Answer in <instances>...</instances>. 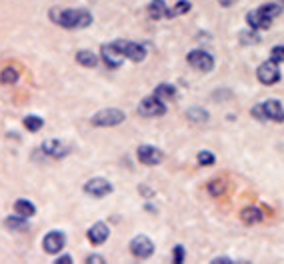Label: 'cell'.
Returning a JSON list of instances; mask_svg holds the SVG:
<instances>
[{"label": "cell", "instance_id": "obj_2", "mask_svg": "<svg viewBox=\"0 0 284 264\" xmlns=\"http://www.w3.org/2000/svg\"><path fill=\"white\" fill-rule=\"evenodd\" d=\"M124 118H126V114H124L122 110H118V108H104V110L96 112V114L90 118V122H92L94 126H106V128H108V126L122 124Z\"/></svg>", "mask_w": 284, "mask_h": 264}, {"label": "cell", "instance_id": "obj_29", "mask_svg": "<svg viewBox=\"0 0 284 264\" xmlns=\"http://www.w3.org/2000/svg\"><path fill=\"white\" fill-rule=\"evenodd\" d=\"M240 38L244 44H256L258 42V34H254V32H240Z\"/></svg>", "mask_w": 284, "mask_h": 264}, {"label": "cell", "instance_id": "obj_13", "mask_svg": "<svg viewBox=\"0 0 284 264\" xmlns=\"http://www.w3.org/2000/svg\"><path fill=\"white\" fill-rule=\"evenodd\" d=\"M42 150H44L48 156H52V158H62V156H66V154L70 152L68 146L62 144L60 140H46V142L42 144Z\"/></svg>", "mask_w": 284, "mask_h": 264}, {"label": "cell", "instance_id": "obj_11", "mask_svg": "<svg viewBox=\"0 0 284 264\" xmlns=\"http://www.w3.org/2000/svg\"><path fill=\"white\" fill-rule=\"evenodd\" d=\"M102 60L106 62V66L110 68H120L122 62H124V54L116 48V44H104L102 46Z\"/></svg>", "mask_w": 284, "mask_h": 264}, {"label": "cell", "instance_id": "obj_24", "mask_svg": "<svg viewBox=\"0 0 284 264\" xmlns=\"http://www.w3.org/2000/svg\"><path fill=\"white\" fill-rule=\"evenodd\" d=\"M188 10H190V2H188V0H180V2L174 4V8L168 10L166 16H178V14H184V12H188Z\"/></svg>", "mask_w": 284, "mask_h": 264}, {"label": "cell", "instance_id": "obj_5", "mask_svg": "<svg viewBox=\"0 0 284 264\" xmlns=\"http://www.w3.org/2000/svg\"><path fill=\"white\" fill-rule=\"evenodd\" d=\"M116 44V48L124 54V58H130L132 62H142L146 58V50L142 48L140 44H136V42H126V40H116L114 42Z\"/></svg>", "mask_w": 284, "mask_h": 264}, {"label": "cell", "instance_id": "obj_3", "mask_svg": "<svg viewBox=\"0 0 284 264\" xmlns=\"http://www.w3.org/2000/svg\"><path fill=\"white\" fill-rule=\"evenodd\" d=\"M138 114H142V116H164L166 114V106H164V102L158 98V96H146V98H142V102L138 104Z\"/></svg>", "mask_w": 284, "mask_h": 264}, {"label": "cell", "instance_id": "obj_4", "mask_svg": "<svg viewBox=\"0 0 284 264\" xmlns=\"http://www.w3.org/2000/svg\"><path fill=\"white\" fill-rule=\"evenodd\" d=\"M130 252L136 258H150L152 252H154V242L148 236H144V234L134 236L132 242H130Z\"/></svg>", "mask_w": 284, "mask_h": 264}, {"label": "cell", "instance_id": "obj_19", "mask_svg": "<svg viewBox=\"0 0 284 264\" xmlns=\"http://www.w3.org/2000/svg\"><path fill=\"white\" fill-rule=\"evenodd\" d=\"M76 60H78V64H82V66H86V68H94V66L98 64L96 54L90 52V50H80V52L76 54Z\"/></svg>", "mask_w": 284, "mask_h": 264}, {"label": "cell", "instance_id": "obj_20", "mask_svg": "<svg viewBox=\"0 0 284 264\" xmlns=\"http://www.w3.org/2000/svg\"><path fill=\"white\" fill-rule=\"evenodd\" d=\"M154 96H158L160 100L162 98H174L176 96V88L172 86V84H166V82H162V84H158L156 86V90H154Z\"/></svg>", "mask_w": 284, "mask_h": 264}, {"label": "cell", "instance_id": "obj_9", "mask_svg": "<svg viewBox=\"0 0 284 264\" xmlns=\"http://www.w3.org/2000/svg\"><path fill=\"white\" fill-rule=\"evenodd\" d=\"M84 192L94 196V198H102L106 194L112 192V184L106 180V178H90L86 184H84Z\"/></svg>", "mask_w": 284, "mask_h": 264}, {"label": "cell", "instance_id": "obj_23", "mask_svg": "<svg viewBox=\"0 0 284 264\" xmlns=\"http://www.w3.org/2000/svg\"><path fill=\"white\" fill-rule=\"evenodd\" d=\"M18 80V70L12 66H6L2 72H0V82L2 84H14Z\"/></svg>", "mask_w": 284, "mask_h": 264}, {"label": "cell", "instance_id": "obj_7", "mask_svg": "<svg viewBox=\"0 0 284 264\" xmlns=\"http://www.w3.org/2000/svg\"><path fill=\"white\" fill-rule=\"evenodd\" d=\"M256 74H258V80L262 84H276L280 80V70H278V64L274 60H268V62L260 64Z\"/></svg>", "mask_w": 284, "mask_h": 264}, {"label": "cell", "instance_id": "obj_25", "mask_svg": "<svg viewBox=\"0 0 284 264\" xmlns=\"http://www.w3.org/2000/svg\"><path fill=\"white\" fill-rule=\"evenodd\" d=\"M258 10H260L266 18H270V20H272L274 16H278V14L282 12V6H280V4H264V6H262V8H258Z\"/></svg>", "mask_w": 284, "mask_h": 264}, {"label": "cell", "instance_id": "obj_1", "mask_svg": "<svg viewBox=\"0 0 284 264\" xmlns=\"http://www.w3.org/2000/svg\"><path fill=\"white\" fill-rule=\"evenodd\" d=\"M56 24L62 28H86L92 24V14L86 10H62L56 16Z\"/></svg>", "mask_w": 284, "mask_h": 264}, {"label": "cell", "instance_id": "obj_17", "mask_svg": "<svg viewBox=\"0 0 284 264\" xmlns=\"http://www.w3.org/2000/svg\"><path fill=\"white\" fill-rule=\"evenodd\" d=\"M14 212L20 214V216H24V218H30V216H34L36 206H34L30 200H26V198H18V200L14 202Z\"/></svg>", "mask_w": 284, "mask_h": 264}, {"label": "cell", "instance_id": "obj_32", "mask_svg": "<svg viewBox=\"0 0 284 264\" xmlns=\"http://www.w3.org/2000/svg\"><path fill=\"white\" fill-rule=\"evenodd\" d=\"M182 260H184V248L176 246L174 248V262H182Z\"/></svg>", "mask_w": 284, "mask_h": 264}, {"label": "cell", "instance_id": "obj_26", "mask_svg": "<svg viewBox=\"0 0 284 264\" xmlns=\"http://www.w3.org/2000/svg\"><path fill=\"white\" fill-rule=\"evenodd\" d=\"M188 118H192V120H208V112L206 110H200V108H192V110H188Z\"/></svg>", "mask_w": 284, "mask_h": 264}, {"label": "cell", "instance_id": "obj_14", "mask_svg": "<svg viewBox=\"0 0 284 264\" xmlns=\"http://www.w3.org/2000/svg\"><path fill=\"white\" fill-rule=\"evenodd\" d=\"M262 106H264L266 118H270L274 122H282L284 120V110H282V104L278 100H266V102H262Z\"/></svg>", "mask_w": 284, "mask_h": 264}, {"label": "cell", "instance_id": "obj_27", "mask_svg": "<svg viewBox=\"0 0 284 264\" xmlns=\"http://www.w3.org/2000/svg\"><path fill=\"white\" fill-rule=\"evenodd\" d=\"M198 162H200L202 166H212V164H214V154H210L208 150H202V152L198 154Z\"/></svg>", "mask_w": 284, "mask_h": 264}, {"label": "cell", "instance_id": "obj_30", "mask_svg": "<svg viewBox=\"0 0 284 264\" xmlns=\"http://www.w3.org/2000/svg\"><path fill=\"white\" fill-rule=\"evenodd\" d=\"M270 54H272L274 62H284V46H274Z\"/></svg>", "mask_w": 284, "mask_h": 264}, {"label": "cell", "instance_id": "obj_6", "mask_svg": "<svg viewBox=\"0 0 284 264\" xmlns=\"http://www.w3.org/2000/svg\"><path fill=\"white\" fill-rule=\"evenodd\" d=\"M136 154H138V160H140L142 164H146V166H156V164H160L162 158H164L162 152H160L156 146H150V144L138 146Z\"/></svg>", "mask_w": 284, "mask_h": 264}, {"label": "cell", "instance_id": "obj_15", "mask_svg": "<svg viewBox=\"0 0 284 264\" xmlns=\"http://www.w3.org/2000/svg\"><path fill=\"white\" fill-rule=\"evenodd\" d=\"M246 20H248V24H250L252 28H256V30H266V28L270 26V18H266L260 10L248 12V14H246Z\"/></svg>", "mask_w": 284, "mask_h": 264}, {"label": "cell", "instance_id": "obj_21", "mask_svg": "<svg viewBox=\"0 0 284 264\" xmlns=\"http://www.w3.org/2000/svg\"><path fill=\"white\" fill-rule=\"evenodd\" d=\"M22 122H24V128L30 130V132H38V130L44 126V120H42L40 116H36V114H28Z\"/></svg>", "mask_w": 284, "mask_h": 264}, {"label": "cell", "instance_id": "obj_12", "mask_svg": "<svg viewBox=\"0 0 284 264\" xmlns=\"http://www.w3.org/2000/svg\"><path fill=\"white\" fill-rule=\"evenodd\" d=\"M88 240L92 242V244H102V242H106L108 240V236H110V228H108V224H104V222H96V224H92L90 228H88Z\"/></svg>", "mask_w": 284, "mask_h": 264}, {"label": "cell", "instance_id": "obj_8", "mask_svg": "<svg viewBox=\"0 0 284 264\" xmlns=\"http://www.w3.org/2000/svg\"><path fill=\"white\" fill-rule=\"evenodd\" d=\"M66 244V236L60 230H50L44 238H42V248L48 254H58Z\"/></svg>", "mask_w": 284, "mask_h": 264}, {"label": "cell", "instance_id": "obj_31", "mask_svg": "<svg viewBox=\"0 0 284 264\" xmlns=\"http://www.w3.org/2000/svg\"><path fill=\"white\" fill-rule=\"evenodd\" d=\"M252 114L258 118V120H266V112H264V106L260 104V106H254L252 108Z\"/></svg>", "mask_w": 284, "mask_h": 264}, {"label": "cell", "instance_id": "obj_34", "mask_svg": "<svg viewBox=\"0 0 284 264\" xmlns=\"http://www.w3.org/2000/svg\"><path fill=\"white\" fill-rule=\"evenodd\" d=\"M56 262H60V264H68V262H72V258L68 256V254H64V256H58V260Z\"/></svg>", "mask_w": 284, "mask_h": 264}, {"label": "cell", "instance_id": "obj_22", "mask_svg": "<svg viewBox=\"0 0 284 264\" xmlns=\"http://www.w3.org/2000/svg\"><path fill=\"white\" fill-rule=\"evenodd\" d=\"M242 220L246 224H256V222L262 220V212L258 208H244L242 210Z\"/></svg>", "mask_w": 284, "mask_h": 264}, {"label": "cell", "instance_id": "obj_10", "mask_svg": "<svg viewBox=\"0 0 284 264\" xmlns=\"http://www.w3.org/2000/svg\"><path fill=\"white\" fill-rule=\"evenodd\" d=\"M188 62H190L194 68L202 70V72H210L212 66H214L212 56H210L208 52H204V50H192V52L188 54Z\"/></svg>", "mask_w": 284, "mask_h": 264}, {"label": "cell", "instance_id": "obj_28", "mask_svg": "<svg viewBox=\"0 0 284 264\" xmlns=\"http://www.w3.org/2000/svg\"><path fill=\"white\" fill-rule=\"evenodd\" d=\"M208 190H210L212 196H220L224 192V182L222 180H212L210 186H208Z\"/></svg>", "mask_w": 284, "mask_h": 264}, {"label": "cell", "instance_id": "obj_35", "mask_svg": "<svg viewBox=\"0 0 284 264\" xmlns=\"http://www.w3.org/2000/svg\"><path fill=\"white\" fill-rule=\"evenodd\" d=\"M218 2H220L222 6H230V4L234 2V0H218Z\"/></svg>", "mask_w": 284, "mask_h": 264}, {"label": "cell", "instance_id": "obj_18", "mask_svg": "<svg viewBox=\"0 0 284 264\" xmlns=\"http://www.w3.org/2000/svg\"><path fill=\"white\" fill-rule=\"evenodd\" d=\"M148 12H150V16L156 18V20L162 18V16H166V14H168L166 2H164V0H152L150 6H148Z\"/></svg>", "mask_w": 284, "mask_h": 264}, {"label": "cell", "instance_id": "obj_33", "mask_svg": "<svg viewBox=\"0 0 284 264\" xmlns=\"http://www.w3.org/2000/svg\"><path fill=\"white\" fill-rule=\"evenodd\" d=\"M88 262L100 264V262H106V260H104V256H100V254H90V256H88Z\"/></svg>", "mask_w": 284, "mask_h": 264}, {"label": "cell", "instance_id": "obj_16", "mask_svg": "<svg viewBox=\"0 0 284 264\" xmlns=\"http://www.w3.org/2000/svg\"><path fill=\"white\" fill-rule=\"evenodd\" d=\"M4 226H6L8 230H14V232H26V230L30 228L28 220H26L24 216H20V214H14V216H8V218L4 220Z\"/></svg>", "mask_w": 284, "mask_h": 264}]
</instances>
